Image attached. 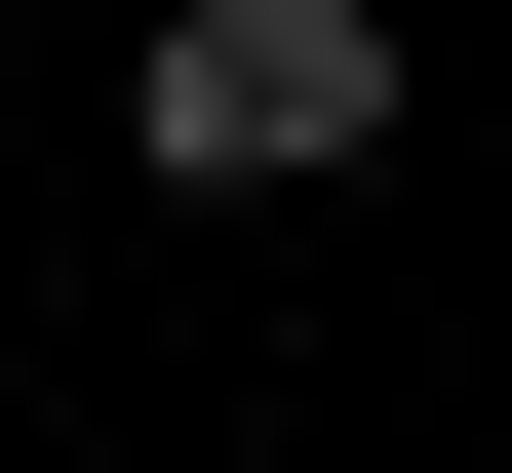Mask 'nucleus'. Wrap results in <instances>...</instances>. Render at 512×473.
<instances>
[{
    "mask_svg": "<svg viewBox=\"0 0 512 473\" xmlns=\"http://www.w3.org/2000/svg\"><path fill=\"white\" fill-rule=\"evenodd\" d=\"M316 158H394V0H197L158 40V198H316Z\"/></svg>",
    "mask_w": 512,
    "mask_h": 473,
    "instance_id": "1",
    "label": "nucleus"
}]
</instances>
